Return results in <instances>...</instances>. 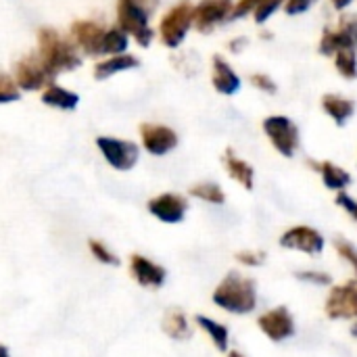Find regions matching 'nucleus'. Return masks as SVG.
Returning a JSON list of instances; mask_svg holds the SVG:
<instances>
[{
    "label": "nucleus",
    "instance_id": "ea45409f",
    "mask_svg": "<svg viewBox=\"0 0 357 357\" xmlns=\"http://www.w3.org/2000/svg\"><path fill=\"white\" fill-rule=\"evenodd\" d=\"M228 357H243V356H241L238 351H230V354H228Z\"/></svg>",
    "mask_w": 357,
    "mask_h": 357
},
{
    "label": "nucleus",
    "instance_id": "423d86ee",
    "mask_svg": "<svg viewBox=\"0 0 357 357\" xmlns=\"http://www.w3.org/2000/svg\"><path fill=\"white\" fill-rule=\"evenodd\" d=\"M324 310L333 320H357V278L335 287L326 299Z\"/></svg>",
    "mask_w": 357,
    "mask_h": 357
},
{
    "label": "nucleus",
    "instance_id": "58836bf2",
    "mask_svg": "<svg viewBox=\"0 0 357 357\" xmlns=\"http://www.w3.org/2000/svg\"><path fill=\"white\" fill-rule=\"evenodd\" d=\"M349 333H351V337H356L357 339V322L351 326V331H349Z\"/></svg>",
    "mask_w": 357,
    "mask_h": 357
},
{
    "label": "nucleus",
    "instance_id": "393cba45",
    "mask_svg": "<svg viewBox=\"0 0 357 357\" xmlns=\"http://www.w3.org/2000/svg\"><path fill=\"white\" fill-rule=\"evenodd\" d=\"M190 195L197 197V199H201V201L215 203V205H220V203L226 201V195H224L222 188H220L218 184H213V182H203V184L192 186V188H190Z\"/></svg>",
    "mask_w": 357,
    "mask_h": 357
},
{
    "label": "nucleus",
    "instance_id": "4c0bfd02",
    "mask_svg": "<svg viewBox=\"0 0 357 357\" xmlns=\"http://www.w3.org/2000/svg\"><path fill=\"white\" fill-rule=\"evenodd\" d=\"M0 357H8V351H6V347H2V345H0Z\"/></svg>",
    "mask_w": 357,
    "mask_h": 357
},
{
    "label": "nucleus",
    "instance_id": "ddd939ff",
    "mask_svg": "<svg viewBox=\"0 0 357 357\" xmlns=\"http://www.w3.org/2000/svg\"><path fill=\"white\" fill-rule=\"evenodd\" d=\"M232 15V0H203L195 6V27L199 31H209L215 23Z\"/></svg>",
    "mask_w": 357,
    "mask_h": 357
},
{
    "label": "nucleus",
    "instance_id": "7ed1b4c3",
    "mask_svg": "<svg viewBox=\"0 0 357 357\" xmlns=\"http://www.w3.org/2000/svg\"><path fill=\"white\" fill-rule=\"evenodd\" d=\"M155 8L157 0H117L119 29L134 36L140 46H149L153 42V29L149 27V19Z\"/></svg>",
    "mask_w": 357,
    "mask_h": 357
},
{
    "label": "nucleus",
    "instance_id": "9b49d317",
    "mask_svg": "<svg viewBox=\"0 0 357 357\" xmlns=\"http://www.w3.org/2000/svg\"><path fill=\"white\" fill-rule=\"evenodd\" d=\"M186 209H188L186 199L180 195H174V192H165V195H159L149 201V211L165 224L182 222L186 215Z\"/></svg>",
    "mask_w": 357,
    "mask_h": 357
},
{
    "label": "nucleus",
    "instance_id": "f3484780",
    "mask_svg": "<svg viewBox=\"0 0 357 357\" xmlns=\"http://www.w3.org/2000/svg\"><path fill=\"white\" fill-rule=\"evenodd\" d=\"M140 65V61L136 59V56H132V54H115V56H111L109 61H102V63H98L96 67H94V77L96 79H107V77H111L113 73H119V71H128V69H134V67H138Z\"/></svg>",
    "mask_w": 357,
    "mask_h": 357
},
{
    "label": "nucleus",
    "instance_id": "f257e3e1",
    "mask_svg": "<svg viewBox=\"0 0 357 357\" xmlns=\"http://www.w3.org/2000/svg\"><path fill=\"white\" fill-rule=\"evenodd\" d=\"M38 56L44 67L56 77L63 71H73L82 65V56L75 50V44L63 38L56 29L42 27L38 31Z\"/></svg>",
    "mask_w": 357,
    "mask_h": 357
},
{
    "label": "nucleus",
    "instance_id": "f8f14e48",
    "mask_svg": "<svg viewBox=\"0 0 357 357\" xmlns=\"http://www.w3.org/2000/svg\"><path fill=\"white\" fill-rule=\"evenodd\" d=\"M140 136H142V146L151 155H165V153L174 151L178 144L176 132L165 126H159V123H142Z\"/></svg>",
    "mask_w": 357,
    "mask_h": 357
},
{
    "label": "nucleus",
    "instance_id": "39448f33",
    "mask_svg": "<svg viewBox=\"0 0 357 357\" xmlns=\"http://www.w3.org/2000/svg\"><path fill=\"white\" fill-rule=\"evenodd\" d=\"M52 82L54 75L44 67L38 52L25 54L21 61L15 63V84L21 90H42L52 86Z\"/></svg>",
    "mask_w": 357,
    "mask_h": 357
},
{
    "label": "nucleus",
    "instance_id": "72a5a7b5",
    "mask_svg": "<svg viewBox=\"0 0 357 357\" xmlns=\"http://www.w3.org/2000/svg\"><path fill=\"white\" fill-rule=\"evenodd\" d=\"M264 0H241L238 2V6L236 8H232V15L230 17H241V15H247V13H251V10H255L259 4H261Z\"/></svg>",
    "mask_w": 357,
    "mask_h": 357
},
{
    "label": "nucleus",
    "instance_id": "4468645a",
    "mask_svg": "<svg viewBox=\"0 0 357 357\" xmlns=\"http://www.w3.org/2000/svg\"><path fill=\"white\" fill-rule=\"evenodd\" d=\"M71 38L75 46L86 50L88 54H100V42L105 36V27L96 21H75L71 25Z\"/></svg>",
    "mask_w": 357,
    "mask_h": 357
},
{
    "label": "nucleus",
    "instance_id": "f03ea898",
    "mask_svg": "<svg viewBox=\"0 0 357 357\" xmlns=\"http://www.w3.org/2000/svg\"><path fill=\"white\" fill-rule=\"evenodd\" d=\"M213 303L230 314H251L257 305L255 282L232 272L218 284Z\"/></svg>",
    "mask_w": 357,
    "mask_h": 357
},
{
    "label": "nucleus",
    "instance_id": "9d476101",
    "mask_svg": "<svg viewBox=\"0 0 357 357\" xmlns=\"http://www.w3.org/2000/svg\"><path fill=\"white\" fill-rule=\"evenodd\" d=\"M280 247L314 255L324 249V238L318 230L310 226H295L280 236Z\"/></svg>",
    "mask_w": 357,
    "mask_h": 357
},
{
    "label": "nucleus",
    "instance_id": "a878e982",
    "mask_svg": "<svg viewBox=\"0 0 357 357\" xmlns=\"http://www.w3.org/2000/svg\"><path fill=\"white\" fill-rule=\"evenodd\" d=\"M337 67H339V73L345 75V77H357V56L354 48H343L337 52Z\"/></svg>",
    "mask_w": 357,
    "mask_h": 357
},
{
    "label": "nucleus",
    "instance_id": "b1692460",
    "mask_svg": "<svg viewBox=\"0 0 357 357\" xmlns=\"http://www.w3.org/2000/svg\"><path fill=\"white\" fill-rule=\"evenodd\" d=\"M128 48V33L121 31L119 27L113 29H105L102 42H100V54H123V50Z\"/></svg>",
    "mask_w": 357,
    "mask_h": 357
},
{
    "label": "nucleus",
    "instance_id": "473e14b6",
    "mask_svg": "<svg viewBox=\"0 0 357 357\" xmlns=\"http://www.w3.org/2000/svg\"><path fill=\"white\" fill-rule=\"evenodd\" d=\"M297 278H299V280L314 282V284H331V280H333L328 274H320V272H299Z\"/></svg>",
    "mask_w": 357,
    "mask_h": 357
},
{
    "label": "nucleus",
    "instance_id": "1a4fd4ad",
    "mask_svg": "<svg viewBox=\"0 0 357 357\" xmlns=\"http://www.w3.org/2000/svg\"><path fill=\"white\" fill-rule=\"evenodd\" d=\"M257 324H259L261 333L274 343H282L295 335V322L287 307H274V310L261 314Z\"/></svg>",
    "mask_w": 357,
    "mask_h": 357
},
{
    "label": "nucleus",
    "instance_id": "c9c22d12",
    "mask_svg": "<svg viewBox=\"0 0 357 357\" xmlns=\"http://www.w3.org/2000/svg\"><path fill=\"white\" fill-rule=\"evenodd\" d=\"M251 79H253V82H255V86H257V88H261L264 92H276V86H274V82H272L268 75H253Z\"/></svg>",
    "mask_w": 357,
    "mask_h": 357
},
{
    "label": "nucleus",
    "instance_id": "cd10ccee",
    "mask_svg": "<svg viewBox=\"0 0 357 357\" xmlns=\"http://www.w3.org/2000/svg\"><path fill=\"white\" fill-rule=\"evenodd\" d=\"M88 247H90V253L100 261V264H107V266H119V259L100 243V241H88Z\"/></svg>",
    "mask_w": 357,
    "mask_h": 357
},
{
    "label": "nucleus",
    "instance_id": "2eb2a0df",
    "mask_svg": "<svg viewBox=\"0 0 357 357\" xmlns=\"http://www.w3.org/2000/svg\"><path fill=\"white\" fill-rule=\"evenodd\" d=\"M130 270L136 278V282L140 287H153L159 289L165 282V270L157 264H153L151 259L142 257V255H132L130 259Z\"/></svg>",
    "mask_w": 357,
    "mask_h": 357
},
{
    "label": "nucleus",
    "instance_id": "aec40b11",
    "mask_svg": "<svg viewBox=\"0 0 357 357\" xmlns=\"http://www.w3.org/2000/svg\"><path fill=\"white\" fill-rule=\"evenodd\" d=\"M224 163H226V169H228V174H230V178H232V180L241 182L247 190H251V188H253V167H251L247 161H243V159L234 157V153H232V151H226Z\"/></svg>",
    "mask_w": 357,
    "mask_h": 357
},
{
    "label": "nucleus",
    "instance_id": "6e6552de",
    "mask_svg": "<svg viewBox=\"0 0 357 357\" xmlns=\"http://www.w3.org/2000/svg\"><path fill=\"white\" fill-rule=\"evenodd\" d=\"M96 146L102 153V157L107 159V163L119 172L132 169L138 161V146L134 142L100 136V138H96Z\"/></svg>",
    "mask_w": 357,
    "mask_h": 357
},
{
    "label": "nucleus",
    "instance_id": "a211bd4d",
    "mask_svg": "<svg viewBox=\"0 0 357 357\" xmlns=\"http://www.w3.org/2000/svg\"><path fill=\"white\" fill-rule=\"evenodd\" d=\"M163 333L172 337L174 341H188L192 337V331L188 326L186 316L180 310H169L163 318Z\"/></svg>",
    "mask_w": 357,
    "mask_h": 357
},
{
    "label": "nucleus",
    "instance_id": "2f4dec72",
    "mask_svg": "<svg viewBox=\"0 0 357 357\" xmlns=\"http://www.w3.org/2000/svg\"><path fill=\"white\" fill-rule=\"evenodd\" d=\"M337 205H339V207H343V209H345V211H347V213H349V215H351V218L357 222V201H354L349 195H345V192L341 190V192L337 195Z\"/></svg>",
    "mask_w": 357,
    "mask_h": 357
},
{
    "label": "nucleus",
    "instance_id": "c85d7f7f",
    "mask_svg": "<svg viewBox=\"0 0 357 357\" xmlns=\"http://www.w3.org/2000/svg\"><path fill=\"white\" fill-rule=\"evenodd\" d=\"M335 249H337V253L343 257V259H347L349 261V266L356 270L357 274V249L349 243V241H345V238H337L335 241Z\"/></svg>",
    "mask_w": 357,
    "mask_h": 357
},
{
    "label": "nucleus",
    "instance_id": "dca6fc26",
    "mask_svg": "<svg viewBox=\"0 0 357 357\" xmlns=\"http://www.w3.org/2000/svg\"><path fill=\"white\" fill-rule=\"evenodd\" d=\"M213 86H215V90L218 92H222V94H234V92H238V88H241V79H238V75L234 73V69L218 54V56H213Z\"/></svg>",
    "mask_w": 357,
    "mask_h": 357
},
{
    "label": "nucleus",
    "instance_id": "bb28decb",
    "mask_svg": "<svg viewBox=\"0 0 357 357\" xmlns=\"http://www.w3.org/2000/svg\"><path fill=\"white\" fill-rule=\"evenodd\" d=\"M19 100V86L6 73H0V105Z\"/></svg>",
    "mask_w": 357,
    "mask_h": 357
},
{
    "label": "nucleus",
    "instance_id": "c756f323",
    "mask_svg": "<svg viewBox=\"0 0 357 357\" xmlns=\"http://www.w3.org/2000/svg\"><path fill=\"white\" fill-rule=\"evenodd\" d=\"M282 2H284V0H264V2L253 10V13H255V21H257V23L268 21V19H270V15H272L274 10H278Z\"/></svg>",
    "mask_w": 357,
    "mask_h": 357
},
{
    "label": "nucleus",
    "instance_id": "4be33fe9",
    "mask_svg": "<svg viewBox=\"0 0 357 357\" xmlns=\"http://www.w3.org/2000/svg\"><path fill=\"white\" fill-rule=\"evenodd\" d=\"M314 165H316V169L322 174V180H324V184H326L331 190H343V188L351 182V176H349L345 169L337 167L335 163L324 161V163H314Z\"/></svg>",
    "mask_w": 357,
    "mask_h": 357
},
{
    "label": "nucleus",
    "instance_id": "412c9836",
    "mask_svg": "<svg viewBox=\"0 0 357 357\" xmlns=\"http://www.w3.org/2000/svg\"><path fill=\"white\" fill-rule=\"evenodd\" d=\"M322 107H324V111L337 121V123H347V119L354 115V111H356V107H354V102L351 100H347V98H343V96H337V94H328V96H324V100H322Z\"/></svg>",
    "mask_w": 357,
    "mask_h": 357
},
{
    "label": "nucleus",
    "instance_id": "f704fd0d",
    "mask_svg": "<svg viewBox=\"0 0 357 357\" xmlns=\"http://www.w3.org/2000/svg\"><path fill=\"white\" fill-rule=\"evenodd\" d=\"M314 2H316V0H289V2H287V10H289L291 15H297V13L307 10Z\"/></svg>",
    "mask_w": 357,
    "mask_h": 357
},
{
    "label": "nucleus",
    "instance_id": "0eeeda50",
    "mask_svg": "<svg viewBox=\"0 0 357 357\" xmlns=\"http://www.w3.org/2000/svg\"><path fill=\"white\" fill-rule=\"evenodd\" d=\"M264 130L270 138V142L276 146V151L284 157H293L297 146H299V132L295 128V123L289 117L276 115V117H268L264 121Z\"/></svg>",
    "mask_w": 357,
    "mask_h": 357
},
{
    "label": "nucleus",
    "instance_id": "7c9ffc66",
    "mask_svg": "<svg viewBox=\"0 0 357 357\" xmlns=\"http://www.w3.org/2000/svg\"><path fill=\"white\" fill-rule=\"evenodd\" d=\"M236 259L243 266L257 268V266H261L266 261V253L264 251H241V253H236Z\"/></svg>",
    "mask_w": 357,
    "mask_h": 357
},
{
    "label": "nucleus",
    "instance_id": "20e7f679",
    "mask_svg": "<svg viewBox=\"0 0 357 357\" xmlns=\"http://www.w3.org/2000/svg\"><path fill=\"white\" fill-rule=\"evenodd\" d=\"M192 25H195V6L190 2L176 4L161 19V25H159L161 42L169 48H178L184 42V38Z\"/></svg>",
    "mask_w": 357,
    "mask_h": 357
},
{
    "label": "nucleus",
    "instance_id": "e433bc0d",
    "mask_svg": "<svg viewBox=\"0 0 357 357\" xmlns=\"http://www.w3.org/2000/svg\"><path fill=\"white\" fill-rule=\"evenodd\" d=\"M354 0H333V4L337 6V8H345V6H349Z\"/></svg>",
    "mask_w": 357,
    "mask_h": 357
},
{
    "label": "nucleus",
    "instance_id": "6ab92c4d",
    "mask_svg": "<svg viewBox=\"0 0 357 357\" xmlns=\"http://www.w3.org/2000/svg\"><path fill=\"white\" fill-rule=\"evenodd\" d=\"M42 102L44 105H50V107H56V109H63V111H71L77 107L79 102V96L71 90H65L56 84L48 86L42 94Z\"/></svg>",
    "mask_w": 357,
    "mask_h": 357
},
{
    "label": "nucleus",
    "instance_id": "5701e85b",
    "mask_svg": "<svg viewBox=\"0 0 357 357\" xmlns=\"http://www.w3.org/2000/svg\"><path fill=\"white\" fill-rule=\"evenodd\" d=\"M195 322L211 337V341H213L218 351H226L228 349V328L226 326H222L220 322H215V320H211L207 316H197Z\"/></svg>",
    "mask_w": 357,
    "mask_h": 357
}]
</instances>
